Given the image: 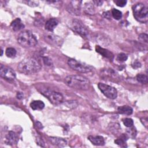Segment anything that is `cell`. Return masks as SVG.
Masks as SVG:
<instances>
[{
    "instance_id": "cell-7",
    "label": "cell",
    "mask_w": 148,
    "mask_h": 148,
    "mask_svg": "<svg viewBox=\"0 0 148 148\" xmlns=\"http://www.w3.org/2000/svg\"><path fill=\"white\" fill-rule=\"evenodd\" d=\"M41 93L46 97L53 104L58 105L63 101L62 95L58 92L50 89H45L41 91Z\"/></svg>"
},
{
    "instance_id": "cell-25",
    "label": "cell",
    "mask_w": 148,
    "mask_h": 148,
    "mask_svg": "<svg viewBox=\"0 0 148 148\" xmlns=\"http://www.w3.org/2000/svg\"><path fill=\"white\" fill-rule=\"evenodd\" d=\"M124 125L127 127H130L133 125L134 124V121L132 119L130 118H125L123 120Z\"/></svg>"
},
{
    "instance_id": "cell-12",
    "label": "cell",
    "mask_w": 148,
    "mask_h": 148,
    "mask_svg": "<svg viewBox=\"0 0 148 148\" xmlns=\"http://www.w3.org/2000/svg\"><path fill=\"white\" fill-rule=\"evenodd\" d=\"M18 141V135L13 131H9L5 137V143L9 145H14Z\"/></svg>"
},
{
    "instance_id": "cell-39",
    "label": "cell",
    "mask_w": 148,
    "mask_h": 148,
    "mask_svg": "<svg viewBox=\"0 0 148 148\" xmlns=\"http://www.w3.org/2000/svg\"><path fill=\"white\" fill-rule=\"evenodd\" d=\"M2 54H3V50H1V56H2Z\"/></svg>"
},
{
    "instance_id": "cell-31",
    "label": "cell",
    "mask_w": 148,
    "mask_h": 148,
    "mask_svg": "<svg viewBox=\"0 0 148 148\" xmlns=\"http://www.w3.org/2000/svg\"><path fill=\"white\" fill-rule=\"evenodd\" d=\"M110 130L113 132V131H119L120 130V126L119 124L118 123H112L111 125H110Z\"/></svg>"
},
{
    "instance_id": "cell-11",
    "label": "cell",
    "mask_w": 148,
    "mask_h": 148,
    "mask_svg": "<svg viewBox=\"0 0 148 148\" xmlns=\"http://www.w3.org/2000/svg\"><path fill=\"white\" fill-rule=\"evenodd\" d=\"M81 1H71L66 6V10L71 14L79 15L80 13Z\"/></svg>"
},
{
    "instance_id": "cell-37",
    "label": "cell",
    "mask_w": 148,
    "mask_h": 148,
    "mask_svg": "<svg viewBox=\"0 0 148 148\" xmlns=\"http://www.w3.org/2000/svg\"><path fill=\"white\" fill-rule=\"evenodd\" d=\"M16 97L18 99H21L22 98H23L24 95H23V92H17V95H16Z\"/></svg>"
},
{
    "instance_id": "cell-5",
    "label": "cell",
    "mask_w": 148,
    "mask_h": 148,
    "mask_svg": "<svg viewBox=\"0 0 148 148\" xmlns=\"http://www.w3.org/2000/svg\"><path fill=\"white\" fill-rule=\"evenodd\" d=\"M68 64L72 69L81 73L90 72L94 69L92 66L72 58L68 60Z\"/></svg>"
},
{
    "instance_id": "cell-3",
    "label": "cell",
    "mask_w": 148,
    "mask_h": 148,
    "mask_svg": "<svg viewBox=\"0 0 148 148\" xmlns=\"http://www.w3.org/2000/svg\"><path fill=\"white\" fill-rule=\"evenodd\" d=\"M18 43L24 47H31L38 43L36 36L32 32L26 30L21 32L17 36Z\"/></svg>"
},
{
    "instance_id": "cell-2",
    "label": "cell",
    "mask_w": 148,
    "mask_h": 148,
    "mask_svg": "<svg viewBox=\"0 0 148 148\" xmlns=\"http://www.w3.org/2000/svg\"><path fill=\"white\" fill-rule=\"evenodd\" d=\"M64 82L68 86L79 90H86L90 87V81L81 75H68L64 79Z\"/></svg>"
},
{
    "instance_id": "cell-1",
    "label": "cell",
    "mask_w": 148,
    "mask_h": 148,
    "mask_svg": "<svg viewBox=\"0 0 148 148\" xmlns=\"http://www.w3.org/2000/svg\"><path fill=\"white\" fill-rule=\"evenodd\" d=\"M17 69L20 72L29 75L39 72L41 69V65L36 58L28 57L18 63Z\"/></svg>"
},
{
    "instance_id": "cell-13",
    "label": "cell",
    "mask_w": 148,
    "mask_h": 148,
    "mask_svg": "<svg viewBox=\"0 0 148 148\" xmlns=\"http://www.w3.org/2000/svg\"><path fill=\"white\" fill-rule=\"evenodd\" d=\"M49 140L53 145L57 146L58 147H65L67 145V141L66 139L59 138V137H49Z\"/></svg>"
},
{
    "instance_id": "cell-4",
    "label": "cell",
    "mask_w": 148,
    "mask_h": 148,
    "mask_svg": "<svg viewBox=\"0 0 148 148\" xmlns=\"http://www.w3.org/2000/svg\"><path fill=\"white\" fill-rule=\"evenodd\" d=\"M134 16L140 23H146L148 20L147 7L142 3H138L133 7Z\"/></svg>"
},
{
    "instance_id": "cell-20",
    "label": "cell",
    "mask_w": 148,
    "mask_h": 148,
    "mask_svg": "<svg viewBox=\"0 0 148 148\" xmlns=\"http://www.w3.org/2000/svg\"><path fill=\"white\" fill-rule=\"evenodd\" d=\"M83 9L86 13L89 14H94L95 13L94 5L91 2L85 3L83 7Z\"/></svg>"
},
{
    "instance_id": "cell-35",
    "label": "cell",
    "mask_w": 148,
    "mask_h": 148,
    "mask_svg": "<svg viewBox=\"0 0 148 148\" xmlns=\"http://www.w3.org/2000/svg\"><path fill=\"white\" fill-rule=\"evenodd\" d=\"M111 14L110 12L109 11H107V12H105L103 13V16L104 17L108 18V19H110V17H111Z\"/></svg>"
},
{
    "instance_id": "cell-8",
    "label": "cell",
    "mask_w": 148,
    "mask_h": 148,
    "mask_svg": "<svg viewBox=\"0 0 148 148\" xmlns=\"http://www.w3.org/2000/svg\"><path fill=\"white\" fill-rule=\"evenodd\" d=\"M98 86L101 91L108 98L114 99L117 98V91L113 87L102 83H99Z\"/></svg>"
},
{
    "instance_id": "cell-22",
    "label": "cell",
    "mask_w": 148,
    "mask_h": 148,
    "mask_svg": "<svg viewBox=\"0 0 148 148\" xmlns=\"http://www.w3.org/2000/svg\"><path fill=\"white\" fill-rule=\"evenodd\" d=\"M17 53L16 50L13 47H8L5 50V54L8 57L13 58Z\"/></svg>"
},
{
    "instance_id": "cell-30",
    "label": "cell",
    "mask_w": 148,
    "mask_h": 148,
    "mask_svg": "<svg viewBox=\"0 0 148 148\" xmlns=\"http://www.w3.org/2000/svg\"><path fill=\"white\" fill-rule=\"evenodd\" d=\"M114 2L117 5V6L119 7H124V6H125L127 3V1L126 0H117V1H115Z\"/></svg>"
},
{
    "instance_id": "cell-15",
    "label": "cell",
    "mask_w": 148,
    "mask_h": 148,
    "mask_svg": "<svg viewBox=\"0 0 148 148\" xmlns=\"http://www.w3.org/2000/svg\"><path fill=\"white\" fill-rule=\"evenodd\" d=\"M58 24V20L56 18H51L48 20L45 23V29L49 31L53 32L54 28Z\"/></svg>"
},
{
    "instance_id": "cell-19",
    "label": "cell",
    "mask_w": 148,
    "mask_h": 148,
    "mask_svg": "<svg viewBox=\"0 0 148 148\" xmlns=\"http://www.w3.org/2000/svg\"><path fill=\"white\" fill-rule=\"evenodd\" d=\"M117 110L119 113L120 114H124L127 115H130L132 113L133 110L132 109L127 105H124L119 106L117 109Z\"/></svg>"
},
{
    "instance_id": "cell-24",
    "label": "cell",
    "mask_w": 148,
    "mask_h": 148,
    "mask_svg": "<svg viewBox=\"0 0 148 148\" xmlns=\"http://www.w3.org/2000/svg\"><path fill=\"white\" fill-rule=\"evenodd\" d=\"M112 15L113 17L116 20H120L122 17V13L121 11L116 9H113L112 10Z\"/></svg>"
},
{
    "instance_id": "cell-9",
    "label": "cell",
    "mask_w": 148,
    "mask_h": 148,
    "mask_svg": "<svg viewBox=\"0 0 148 148\" xmlns=\"http://www.w3.org/2000/svg\"><path fill=\"white\" fill-rule=\"evenodd\" d=\"M0 75L2 77L9 81L13 80L16 78V73L14 71L2 64L0 65Z\"/></svg>"
},
{
    "instance_id": "cell-26",
    "label": "cell",
    "mask_w": 148,
    "mask_h": 148,
    "mask_svg": "<svg viewBox=\"0 0 148 148\" xmlns=\"http://www.w3.org/2000/svg\"><path fill=\"white\" fill-rule=\"evenodd\" d=\"M139 40L143 43H147L148 42V35L146 34H140L138 37Z\"/></svg>"
},
{
    "instance_id": "cell-10",
    "label": "cell",
    "mask_w": 148,
    "mask_h": 148,
    "mask_svg": "<svg viewBox=\"0 0 148 148\" xmlns=\"http://www.w3.org/2000/svg\"><path fill=\"white\" fill-rule=\"evenodd\" d=\"M44 39L47 43L54 46H61L63 42L61 38L51 33L45 34L44 35Z\"/></svg>"
},
{
    "instance_id": "cell-6",
    "label": "cell",
    "mask_w": 148,
    "mask_h": 148,
    "mask_svg": "<svg viewBox=\"0 0 148 148\" xmlns=\"http://www.w3.org/2000/svg\"><path fill=\"white\" fill-rule=\"evenodd\" d=\"M69 27L74 32H76L83 37H86L88 34V31L86 27L80 20L78 19H72L70 22Z\"/></svg>"
},
{
    "instance_id": "cell-33",
    "label": "cell",
    "mask_w": 148,
    "mask_h": 148,
    "mask_svg": "<svg viewBox=\"0 0 148 148\" xmlns=\"http://www.w3.org/2000/svg\"><path fill=\"white\" fill-rule=\"evenodd\" d=\"M38 1H28L27 2L28 5L32 6V7H35L38 6Z\"/></svg>"
},
{
    "instance_id": "cell-14",
    "label": "cell",
    "mask_w": 148,
    "mask_h": 148,
    "mask_svg": "<svg viewBox=\"0 0 148 148\" xmlns=\"http://www.w3.org/2000/svg\"><path fill=\"white\" fill-rule=\"evenodd\" d=\"M88 140L94 145L103 146L105 145V140L102 136H92L90 135L88 137Z\"/></svg>"
},
{
    "instance_id": "cell-16",
    "label": "cell",
    "mask_w": 148,
    "mask_h": 148,
    "mask_svg": "<svg viewBox=\"0 0 148 148\" xmlns=\"http://www.w3.org/2000/svg\"><path fill=\"white\" fill-rule=\"evenodd\" d=\"M10 26L14 31H18L24 28V25L20 18H17L14 20L12 22Z\"/></svg>"
},
{
    "instance_id": "cell-23",
    "label": "cell",
    "mask_w": 148,
    "mask_h": 148,
    "mask_svg": "<svg viewBox=\"0 0 148 148\" xmlns=\"http://www.w3.org/2000/svg\"><path fill=\"white\" fill-rule=\"evenodd\" d=\"M137 81L142 84H146L148 82V77L146 75L143 74H138L136 76Z\"/></svg>"
},
{
    "instance_id": "cell-32",
    "label": "cell",
    "mask_w": 148,
    "mask_h": 148,
    "mask_svg": "<svg viewBox=\"0 0 148 148\" xmlns=\"http://www.w3.org/2000/svg\"><path fill=\"white\" fill-rule=\"evenodd\" d=\"M130 128H131L130 130H128L127 131H128V134L130 135L131 136H132V138H134V137H135V136L136 135V130H135V129L134 128V127H133V125L131 126V127H130Z\"/></svg>"
},
{
    "instance_id": "cell-17",
    "label": "cell",
    "mask_w": 148,
    "mask_h": 148,
    "mask_svg": "<svg viewBox=\"0 0 148 148\" xmlns=\"http://www.w3.org/2000/svg\"><path fill=\"white\" fill-rule=\"evenodd\" d=\"M95 50L97 52L99 53L101 55H102V56H103L107 58H109V59L112 60L113 57V54L110 51H109L108 50H106L105 49H103L99 46H96Z\"/></svg>"
},
{
    "instance_id": "cell-36",
    "label": "cell",
    "mask_w": 148,
    "mask_h": 148,
    "mask_svg": "<svg viewBox=\"0 0 148 148\" xmlns=\"http://www.w3.org/2000/svg\"><path fill=\"white\" fill-rule=\"evenodd\" d=\"M132 66L134 68H139V67L141 66V64L139 61H136L134 62V64L132 65Z\"/></svg>"
},
{
    "instance_id": "cell-34",
    "label": "cell",
    "mask_w": 148,
    "mask_h": 148,
    "mask_svg": "<svg viewBox=\"0 0 148 148\" xmlns=\"http://www.w3.org/2000/svg\"><path fill=\"white\" fill-rule=\"evenodd\" d=\"M43 60L44 63L46 65H51L52 64L51 60L50 58H49L48 57H43Z\"/></svg>"
},
{
    "instance_id": "cell-21",
    "label": "cell",
    "mask_w": 148,
    "mask_h": 148,
    "mask_svg": "<svg viewBox=\"0 0 148 148\" xmlns=\"http://www.w3.org/2000/svg\"><path fill=\"white\" fill-rule=\"evenodd\" d=\"M127 135L123 134L122 135L120 138L116 139L114 140L115 143H116L117 145L120 146H125V142L127 140Z\"/></svg>"
},
{
    "instance_id": "cell-18",
    "label": "cell",
    "mask_w": 148,
    "mask_h": 148,
    "mask_svg": "<svg viewBox=\"0 0 148 148\" xmlns=\"http://www.w3.org/2000/svg\"><path fill=\"white\" fill-rule=\"evenodd\" d=\"M30 106H31V109L34 110H42L45 107V103L42 101L36 100V101H33L30 103Z\"/></svg>"
},
{
    "instance_id": "cell-29",
    "label": "cell",
    "mask_w": 148,
    "mask_h": 148,
    "mask_svg": "<svg viewBox=\"0 0 148 148\" xmlns=\"http://www.w3.org/2000/svg\"><path fill=\"white\" fill-rule=\"evenodd\" d=\"M66 104H67V106H69L70 108H75L77 106V103L76 101H68Z\"/></svg>"
},
{
    "instance_id": "cell-38",
    "label": "cell",
    "mask_w": 148,
    "mask_h": 148,
    "mask_svg": "<svg viewBox=\"0 0 148 148\" xmlns=\"http://www.w3.org/2000/svg\"><path fill=\"white\" fill-rule=\"evenodd\" d=\"M93 2L97 6H101L103 3V1H100V0H97V1H94Z\"/></svg>"
},
{
    "instance_id": "cell-27",
    "label": "cell",
    "mask_w": 148,
    "mask_h": 148,
    "mask_svg": "<svg viewBox=\"0 0 148 148\" xmlns=\"http://www.w3.org/2000/svg\"><path fill=\"white\" fill-rule=\"evenodd\" d=\"M128 58V56L127 54L124 53H120L117 56V60L120 62L125 61Z\"/></svg>"
},
{
    "instance_id": "cell-28",
    "label": "cell",
    "mask_w": 148,
    "mask_h": 148,
    "mask_svg": "<svg viewBox=\"0 0 148 148\" xmlns=\"http://www.w3.org/2000/svg\"><path fill=\"white\" fill-rule=\"evenodd\" d=\"M43 23H44V19L40 16L39 17H37V18L35 19L34 24L36 26H41L43 24Z\"/></svg>"
}]
</instances>
